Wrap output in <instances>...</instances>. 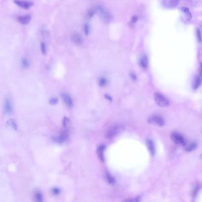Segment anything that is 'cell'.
Instances as JSON below:
<instances>
[{
	"label": "cell",
	"instance_id": "20",
	"mask_svg": "<svg viewBox=\"0 0 202 202\" xmlns=\"http://www.w3.org/2000/svg\"><path fill=\"white\" fill-rule=\"evenodd\" d=\"M35 200L38 202H41L43 201V196L40 192H37L35 194Z\"/></svg>",
	"mask_w": 202,
	"mask_h": 202
},
{
	"label": "cell",
	"instance_id": "14",
	"mask_svg": "<svg viewBox=\"0 0 202 202\" xmlns=\"http://www.w3.org/2000/svg\"><path fill=\"white\" fill-rule=\"evenodd\" d=\"M62 98L64 100L65 103L68 107H71L72 106V104H73V102H72V100L69 95H67L66 94H62Z\"/></svg>",
	"mask_w": 202,
	"mask_h": 202
},
{
	"label": "cell",
	"instance_id": "17",
	"mask_svg": "<svg viewBox=\"0 0 202 202\" xmlns=\"http://www.w3.org/2000/svg\"><path fill=\"white\" fill-rule=\"evenodd\" d=\"M197 147V143H195V142H192L191 143H190L189 145H187L186 148H185V150L187 151V152H192L193 151H194L196 148Z\"/></svg>",
	"mask_w": 202,
	"mask_h": 202
},
{
	"label": "cell",
	"instance_id": "30",
	"mask_svg": "<svg viewBox=\"0 0 202 202\" xmlns=\"http://www.w3.org/2000/svg\"><path fill=\"white\" fill-rule=\"evenodd\" d=\"M137 21V17L136 16H134V17H133L132 18L131 23L133 24H134Z\"/></svg>",
	"mask_w": 202,
	"mask_h": 202
},
{
	"label": "cell",
	"instance_id": "19",
	"mask_svg": "<svg viewBox=\"0 0 202 202\" xmlns=\"http://www.w3.org/2000/svg\"><path fill=\"white\" fill-rule=\"evenodd\" d=\"M107 80L106 78H104V77H102L100 78L99 80V84L101 86H104L107 84Z\"/></svg>",
	"mask_w": 202,
	"mask_h": 202
},
{
	"label": "cell",
	"instance_id": "31",
	"mask_svg": "<svg viewBox=\"0 0 202 202\" xmlns=\"http://www.w3.org/2000/svg\"><path fill=\"white\" fill-rule=\"evenodd\" d=\"M200 75L202 77V63L200 65Z\"/></svg>",
	"mask_w": 202,
	"mask_h": 202
},
{
	"label": "cell",
	"instance_id": "4",
	"mask_svg": "<svg viewBox=\"0 0 202 202\" xmlns=\"http://www.w3.org/2000/svg\"><path fill=\"white\" fill-rule=\"evenodd\" d=\"M121 131V126L120 125H114L111 127L106 134V136L108 139H111L117 135Z\"/></svg>",
	"mask_w": 202,
	"mask_h": 202
},
{
	"label": "cell",
	"instance_id": "15",
	"mask_svg": "<svg viewBox=\"0 0 202 202\" xmlns=\"http://www.w3.org/2000/svg\"><path fill=\"white\" fill-rule=\"evenodd\" d=\"M30 20H31V17L28 15L20 16L18 18L19 21L22 24H26L28 23L30 21Z\"/></svg>",
	"mask_w": 202,
	"mask_h": 202
},
{
	"label": "cell",
	"instance_id": "1",
	"mask_svg": "<svg viewBox=\"0 0 202 202\" xmlns=\"http://www.w3.org/2000/svg\"><path fill=\"white\" fill-rule=\"evenodd\" d=\"M154 97L155 103L158 106L161 107H166L169 106L170 102L161 93H155L154 94Z\"/></svg>",
	"mask_w": 202,
	"mask_h": 202
},
{
	"label": "cell",
	"instance_id": "9",
	"mask_svg": "<svg viewBox=\"0 0 202 202\" xmlns=\"http://www.w3.org/2000/svg\"><path fill=\"white\" fill-rule=\"evenodd\" d=\"M202 84V77L199 75H197L195 77L194 81L193 82V89L194 90H197L201 85Z\"/></svg>",
	"mask_w": 202,
	"mask_h": 202
},
{
	"label": "cell",
	"instance_id": "24",
	"mask_svg": "<svg viewBox=\"0 0 202 202\" xmlns=\"http://www.w3.org/2000/svg\"><path fill=\"white\" fill-rule=\"evenodd\" d=\"M41 51L43 54H46L47 52V48H46V45L44 42L41 43Z\"/></svg>",
	"mask_w": 202,
	"mask_h": 202
},
{
	"label": "cell",
	"instance_id": "11",
	"mask_svg": "<svg viewBox=\"0 0 202 202\" xmlns=\"http://www.w3.org/2000/svg\"><path fill=\"white\" fill-rule=\"evenodd\" d=\"M147 145L150 154L152 155H154V154H155V147L154 142L151 139H147Z\"/></svg>",
	"mask_w": 202,
	"mask_h": 202
},
{
	"label": "cell",
	"instance_id": "13",
	"mask_svg": "<svg viewBox=\"0 0 202 202\" xmlns=\"http://www.w3.org/2000/svg\"><path fill=\"white\" fill-rule=\"evenodd\" d=\"M139 65L143 69H146L148 65V59L146 55H143L139 59Z\"/></svg>",
	"mask_w": 202,
	"mask_h": 202
},
{
	"label": "cell",
	"instance_id": "29",
	"mask_svg": "<svg viewBox=\"0 0 202 202\" xmlns=\"http://www.w3.org/2000/svg\"><path fill=\"white\" fill-rule=\"evenodd\" d=\"M52 192L53 194H58L59 193V190L57 188H54L52 190Z\"/></svg>",
	"mask_w": 202,
	"mask_h": 202
},
{
	"label": "cell",
	"instance_id": "3",
	"mask_svg": "<svg viewBox=\"0 0 202 202\" xmlns=\"http://www.w3.org/2000/svg\"><path fill=\"white\" fill-rule=\"evenodd\" d=\"M148 123L158 126H163L165 124L164 119L159 115H153L148 119Z\"/></svg>",
	"mask_w": 202,
	"mask_h": 202
},
{
	"label": "cell",
	"instance_id": "6",
	"mask_svg": "<svg viewBox=\"0 0 202 202\" xmlns=\"http://www.w3.org/2000/svg\"><path fill=\"white\" fill-rule=\"evenodd\" d=\"M71 40L72 43H74L75 45L77 46L81 45L83 42L82 37L78 33H74L71 34Z\"/></svg>",
	"mask_w": 202,
	"mask_h": 202
},
{
	"label": "cell",
	"instance_id": "7",
	"mask_svg": "<svg viewBox=\"0 0 202 202\" xmlns=\"http://www.w3.org/2000/svg\"><path fill=\"white\" fill-rule=\"evenodd\" d=\"M14 3L19 7L24 9H28L33 6L32 3L30 1H23V0H14Z\"/></svg>",
	"mask_w": 202,
	"mask_h": 202
},
{
	"label": "cell",
	"instance_id": "12",
	"mask_svg": "<svg viewBox=\"0 0 202 202\" xmlns=\"http://www.w3.org/2000/svg\"><path fill=\"white\" fill-rule=\"evenodd\" d=\"M68 135L66 132H64L62 133L59 136H56L54 138V140L57 143H63L64 142L67 138Z\"/></svg>",
	"mask_w": 202,
	"mask_h": 202
},
{
	"label": "cell",
	"instance_id": "32",
	"mask_svg": "<svg viewBox=\"0 0 202 202\" xmlns=\"http://www.w3.org/2000/svg\"><path fill=\"white\" fill-rule=\"evenodd\" d=\"M200 158H202V154H201V155H200Z\"/></svg>",
	"mask_w": 202,
	"mask_h": 202
},
{
	"label": "cell",
	"instance_id": "18",
	"mask_svg": "<svg viewBox=\"0 0 202 202\" xmlns=\"http://www.w3.org/2000/svg\"><path fill=\"white\" fill-rule=\"evenodd\" d=\"M7 125L8 126L11 127L12 129L15 130V131H17V125L16 124V122H15V120L12 119H10L7 121Z\"/></svg>",
	"mask_w": 202,
	"mask_h": 202
},
{
	"label": "cell",
	"instance_id": "16",
	"mask_svg": "<svg viewBox=\"0 0 202 202\" xmlns=\"http://www.w3.org/2000/svg\"><path fill=\"white\" fill-rule=\"evenodd\" d=\"M180 3V0H167L166 5L169 8H175Z\"/></svg>",
	"mask_w": 202,
	"mask_h": 202
},
{
	"label": "cell",
	"instance_id": "21",
	"mask_svg": "<svg viewBox=\"0 0 202 202\" xmlns=\"http://www.w3.org/2000/svg\"><path fill=\"white\" fill-rule=\"evenodd\" d=\"M182 11L184 12V13H185L186 14V16H187V17H188V19L189 20H190V19H191V14H190V11H189V10L188 9V8H182Z\"/></svg>",
	"mask_w": 202,
	"mask_h": 202
},
{
	"label": "cell",
	"instance_id": "28",
	"mask_svg": "<svg viewBox=\"0 0 202 202\" xmlns=\"http://www.w3.org/2000/svg\"><path fill=\"white\" fill-rule=\"evenodd\" d=\"M57 103V99L56 98H53L50 100V103L52 104H55Z\"/></svg>",
	"mask_w": 202,
	"mask_h": 202
},
{
	"label": "cell",
	"instance_id": "22",
	"mask_svg": "<svg viewBox=\"0 0 202 202\" xmlns=\"http://www.w3.org/2000/svg\"><path fill=\"white\" fill-rule=\"evenodd\" d=\"M106 179L110 184H113L115 183L114 178L111 174H109V173H106Z\"/></svg>",
	"mask_w": 202,
	"mask_h": 202
},
{
	"label": "cell",
	"instance_id": "5",
	"mask_svg": "<svg viewBox=\"0 0 202 202\" xmlns=\"http://www.w3.org/2000/svg\"><path fill=\"white\" fill-rule=\"evenodd\" d=\"M98 10L99 12V14L101 18L102 19V20L104 21H105L106 23H108L111 21L112 16L111 15V14L106 10H105L103 7L98 6Z\"/></svg>",
	"mask_w": 202,
	"mask_h": 202
},
{
	"label": "cell",
	"instance_id": "25",
	"mask_svg": "<svg viewBox=\"0 0 202 202\" xmlns=\"http://www.w3.org/2000/svg\"><path fill=\"white\" fill-rule=\"evenodd\" d=\"M22 66L25 68H27L28 66H29V62H28V60L26 59H24L22 60Z\"/></svg>",
	"mask_w": 202,
	"mask_h": 202
},
{
	"label": "cell",
	"instance_id": "27",
	"mask_svg": "<svg viewBox=\"0 0 202 202\" xmlns=\"http://www.w3.org/2000/svg\"><path fill=\"white\" fill-rule=\"evenodd\" d=\"M95 14V11L93 10H89L88 12V14H87V16L89 17H92L93 16V14Z\"/></svg>",
	"mask_w": 202,
	"mask_h": 202
},
{
	"label": "cell",
	"instance_id": "26",
	"mask_svg": "<svg viewBox=\"0 0 202 202\" xmlns=\"http://www.w3.org/2000/svg\"><path fill=\"white\" fill-rule=\"evenodd\" d=\"M84 31L86 35H88L89 33V26L88 24H85L84 26Z\"/></svg>",
	"mask_w": 202,
	"mask_h": 202
},
{
	"label": "cell",
	"instance_id": "8",
	"mask_svg": "<svg viewBox=\"0 0 202 202\" xmlns=\"http://www.w3.org/2000/svg\"><path fill=\"white\" fill-rule=\"evenodd\" d=\"M4 111L7 114H11L12 113V106L10 99L5 98L4 103Z\"/></svg>",
	"mask_w": 202,
	"mask_h": 202
},
{
	"label": "cell",
	"instance_id": "10",
	"mask_svg": "<svg viewBox=\"0 0 202 202\" xmlns=\"http://www.w3.org/2000/svg\"><path fill=\"white\" fill-rule=\"evenodd\" d=\"M105 150V147L104 145L99 146L97 149V154L98 156V158L99 160L104 162L105 161V155H104V152Z\"/></svg>",
	"mask_w": 202,
	"mask_h": 202
},
{
	"label": "cell",
	"instance_id": "23",
	"mask_svg": "<svg viewBox=\"0 0 202 202\" xmlns=\"http://www.w3.org/2000/svg\"><path fill=\"white\" fill-rule=\"evenodd\" d=\"M196 35H197L198 41L199 42H202V34H201V30L199 29V28H197Z\"/></svg>",
	"mask_w": 202,
	"mask_h": 202
},
{
	"label": "cell",
	"instance_id": "2",
	"mask_svg": "<svg viewBox=\"0 0 202 202\" xmlns=\"http://www.w3.org/2000/svg\"><path fill=\"white\" fill-rule=\"evenodd\" d=\"M171 139L176 144L179 145L186 146V140L179 133L173 132L171 135Z\"/></svg>",
	"mask_w": 202,
	"mask_h": 202
}]
</instances>
